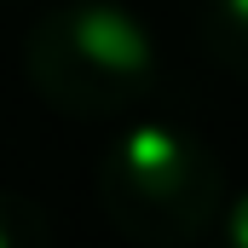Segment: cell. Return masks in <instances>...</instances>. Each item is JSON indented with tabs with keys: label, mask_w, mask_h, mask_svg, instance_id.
I'll return each instance as SVG.
<instances>
[{
	"label": "cell",
	"mask_w": 248,
	"mask_h": 248,
	"mask_svg": "<svg viewBox=\"0 0 248 248\" xmlns=\"http://www.w3.org/2000/svg\"><path fill=\"white\" fill-rule=\"evenodd\" d=\"M29 87L75 122H116L156 87L162 46L139 12L116 0H69L29 23L23 35Z\"/></svg>",
	"instance_id": "obj_1"
},
{
	"label": "cell",
	"mask_w": 248,
	"mask_h": 248,
	"mask_svg": "<svg viewBox=\"0 0 248 248\" xmlns=\"http://www.w3.org/2000/svg\"><path fill=\"white\" fill-rule=\"evenodd\" d=\"M104 219L139 248L196 243L225 202V168L214 144L185 122H127L98 162Z\"/></svg>",
	"instance_id": "obj_2"
},
{
	"label": "cell",
	"mask_w": 248,
	"mask_h": 248,
	"mask_svg": "<svg viewBox=\"0 0 248 248\" xmlns=\"http://www.w3.org/2000/svg\"><path fill=\"white\" fill-rule=\"evenodd\" d=\"M196 41L214 69L248 81V0H202L196 6Z\"/></svg>",
	"instance_id": "obj_3"
},
{
	"label": "cell",
	"mask_w": 248,
	"mask_h": 248,
	"mask_svg": "<svg viewBox=\"0 0 248 248\" xmlns=\"http://www.w3.org/2000/svg\"><path fill=\"white\" fill-rule=\"evenodd\" d=\"M0 248H52V219L35 196L0 190Z\"/></svg>",
	"instance_id": "obj_4"
},
{
	"label": "cell",
	"mask_w": 248,
	"mask_h": 248,
	"mask_svg": "<svg viewBox=\"0 0 248 248\" xmlns=\"http://www.w3.org/2000/svg\"><path fill=\"white\" fill-rule=\"evenodd\" d=\"M214 248H248V190L219 202V219H214Z\"/></svg>",
	"instance_id": "obj_5"
}]
</instances>
